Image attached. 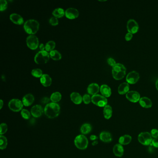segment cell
<instances>
[{"instance_id":"cell-6","label":"cell","mask_w":158,"mask_h":158,"mask_svg":"<svg viewBox=\"0 0 158 158\" xmlns=\"http://www.w3.org/2000/svg\"><path fill=\"white\" fill-rule=\"evenodd\" d=\"M92 102L96 105L100 107H104L108 103L107 99L103 96L99 94L92 96Z\"/></svg>"},{"instance_id":"cell-23","label":"cell","mask_w":158,"mask_h":158,"mask_svg":"<svg viewBox=\"0 0 158 158\" xmlns=\"http://www.w3.org/2000/svg\"><path fill=\"white\" fill-rule=\"evenodd\" d=\"M100 92L102 95L105 97H109L111 96V90L110 87L106 84H103L100 87Z\"/></svg>"},{"instance_id":"cell-17","label":"cell","mask_w":158,"mask_h":158,"mask_svg":"<svg viewBox=\"0 0 158 158\" xmlns=\"http://www.w3.org/2000/svg\"><path fill=\"white\" fill-rule=\"evenodd\" d=\"M40 81L41 84L44 87L50 86L52 84V78L48 74H44L42 75Z\"/></svg>"},{"instance_id":"cell-26","label":"cell","mask_w":158,"mask_h":158,"mask_svg":"<svg viewBox=\"0 0 158 158\" xmlns=\"http://www.w3.org/2000/svg\"><path fill=\"white\" fill-rule=\"evenodd\" d=\"M112 109L110 105H107L104 107L103 109V115L105 118L106 119H110L112 116Z\"/></svg>"},{"instance_id":"cell-27","label":"cell","mask_w":158,"mask_h":158,"mask_svg":"<svg viewBox=\"0 0 158 158\" xmlns=\"http://www.w3.org/2000/svg\"><path fill=\"white\" fill-rule=\"evenodd\" d=\"M92 130V127L89 123H84L81 126L80 131L83 135L90 133Z\"/></svg>"},{"instance_id":"cell-41","label":"cell","mask_w":158,"mask_h":158,"mask_svg":"<svg viewBox=\"0 0 158 158\" xmlns=\"http://www.w3.org/2000/svg\"><path fill=\"white\" fill-rule=\"evenodd\" d=\"M152 144L155 148H158V137L155 138L153 140Z\"/></svg>"},{"instance_id":"cell-19","label":"cell","mask_w":158,"mask_h":158,"mask_svg":"<svg viewBox=\"0 0 158 158\" xmlns=\"http://www.w3.org/2000/svg\"><path fill=\"white\" fill-rule=\"evenodd\" d=\"M100 139L102 142L109 143L112 141V136L110 133L103 131L100 135Z\"/></svg>"},{"instance_id":"cell-16","label":"cell","mask_w":158,"mask_h":158,"mask_svg":"<svg viewBox=\"0 0 158 158\" xmlns=\"http://www.w3.org/2000/svg\"><path fill=\"white\" fill-rule=\"evenodd\" d=\"M10 19L11 21L17 25H21L23 23V18L20 14L13 13L10 15Z\"/></svg>"},{"instance_id":"cell-47","label":"cell","mask_w":158,"mask_h":158,"mask_svg":"<svg viewBox=\"0 0 158 158\" xmlns=\"http://www.w3.org/2000/svg\"><path fill=\"white\" fill-rule=\"evenodd\" d=\"M97 144H98V142L96 141H95L92 143V145L93 146H96V145Z\"/></svg>"},{"instance_id":"cell-33","label":"cell","mask_w":158,"mask_h":158,"mask_svg":"<svg viewBox=\"0 0 158 158\" xmlns=\"http://www.w3.org/2000/svg\"><path fill=\"white\" fill-rule=\"evenodd\" d=\"M32 75L36 77H41L43 74L42 70L39 68H35L32 70Z\"/></svg>"},{"instance_id":"cell-42","label":"cell","mask_w":158,"mask_h":158,"mask_svg":"<svg viewBox=\"0 0 158 158\" xmlns=\"http://www.w3.org/2000/svg\"><path fill=\"white\" fill-rule=\"evenodd\" d=\"M133 37V34L131 33H128L125 36V39L127 41H129Z\"/></svg>"},{"instance_id":"cell-39","label":"cell","mask_w":158,"mask_h":158,"mask_svg":"<svg viewBox=\"0 0 158 158\" xmlns=\"http://www.w3.org/2000/svg\"><path fill=\"white\" fill-rule=\"evenodd\" d=\"M151 135L154 138L158 137V130L157 129H153L151 130Z\"/></svg>"},{"instance_id":"cell-34","label":"cell","mask_w":158,"mask_h":158,"mask_svg":"<svg viewBox=\"0 0 158 158\" xmlns=\"http://www.w3.org/2000/svg\"><path fill=\"white\" fill-rule=\"evenodd\" d=\"M21 115L22 117L25 119H29L31 117V114L29 111L26 109H23L21 110Z\"/></svg>"},{"instance_id":"cell-28","label":"cell","mask_w":158,"mask_h":158,"mask_svg":"<svg viewBox=\"0 0 158 158\" xmlns=\"http://www.w3.org/2000/svg\"><path fill=\"white\" fill-rule=\"evenodd\" d=\"M49 54L50 57L54 60H61V57H62L61 53L58 51L56 50H53L51 51L50 52Z\"/></svg>"},{"instance_id":"cell-14","label":"cell","mask_w":158,"mask_h":158,"mask_svg":"<svg viewBox=\"0 0 158 158\" xmlns=\"http://www.w3.org/2000/svg\"><path fill=\"white\" fill-rule=\"evenodd\" d=\"M44 109L40 105L34 106L31 110V113L34 117L36 118L40 117L43 113Z\"/></svg>"},{"instance_id":"cell-13","label":"cell","mask_w":158,"mask_h":158,"mask_svg":"<svg viewBox=\"0 0 158 158\" xmlns=\"http://www.w3.org/2000/svg\"><path fill=\"white\" fill-rule=\"evenodd\" d=\"M126 97L130 102L137 103L140 101V95L138 92L135 91H130L127 93Z\"/></svg>"},{"instance_id":"cell-3","label":"cell","mask_w":158,"mask_h":158,"mask_svg":"<svg viewBox=\"0 0 158 158\" xmlns=\"http://www.w3.org/2000/svg\"><path fill=\"white\" fill-rule=\"evenodd\" d=\"M126 69L123 64L117 63L113 67V77L115 79L120 80L123 79L126 74Z\"/></svg>"},{"instance_id":"cell-43","label":"cell","mask_w":158,"mask_h":158,"mask_svg":"<svg viewBox=\"0 0 158 158\" xmlns=\"http://www.w3.org/2000/svg\"><path fill=\"white\" fill-rule=\"evenodd\" d=\"M50 100H51L48 97H44L41 100V102H42V103H44V104L47 103V104L49 103H48L49 102Z\"/></svg>"},{"instance_id":"cell-44","label":"cell","mask_w":158,"mask_h":158,"mask_svg":"<svg viewBox=\"0 0 158 158\" xmlns=\"http://www.w3.org/2000/svg\"><path fill=\"white\" fill-rule=\"evenodd\" d=\"M90 139L92 140V141H95L96 140V139H97V137L96 135H92L90 137Z\"/></svg>"},{"instance_id":"cell-5","label":"cell","mask_w":158,"mask_h":158,"mask_svg":"<svg viewBox=\"0 0 158 158\" xmlns=\"http://www.w3.org/2000/svg\"><path fill=\"white\" fill-rule=\"evenodd\" d=\"M74 144L77 148L84 150L88 145V140L84 135H80L77 136L74 140Z\"/></svg>"},{"instance_id":"cell-48","label":"cell","mask_w":158,"mask_h":158,"mask_svg":"<svg viewBox=\"0 0 158 158\" xmlns=\"http://www.w3.org/2000/svg\"><path fill=\"white\" fill-rule=\"evenodd\" d=\"M156 87L157 90H158V79L156 81Z\"/></svg>"},{"instance_id":"cell-37","label":"cell","mask_w":158,"mask_h":158,"mask_svg":"<svg viewBox=\"0 0 158 158\" xmlns=\"http://www.w3.org/2000/svg\"><path fill=\"white\" fill-rule=\"evenodd\" d=\"M83 101L84 102L85 104H88L90 103V102L92 101V98L90 97V95L88 94H85L83 95Z\"/></svg>"},{"instance_id":"cell-20","label":"cell","mask_w":158,"mask_h":158,"mask_svg":"<svg viewBox=\"0 0 158 158\" xmlns=\"http://www.w3.org/2000/svg\"><path fill=\"white\" fill-rule=\"evenodd\" d=\"M113 153L114 155L117 157H121L124 153V148L122 145L120 144H117L114 146L113 148Z\"/></svg>"},{"instance_id":"cell-32","label":"cell","mask_w":158,"mask_h":158,"mask_svg":"<svg viewBox=\"0 0 158 158\" xmlns=\"http://www.w3.org/2000/svg\"><path fill=\"white\" fill-rule=\"evenodd\" d=\"M8 145V140L6 137L1 135L0 136V148L1 150L5 149Z\"/></svg>"},{"instance_id":"cell-1","label":"cell","mask_w":158,"mask_h":158,"mask_svg":"<svg viewBox=\"0 0 158 158\" xmlns=\"http://www.w3.org/2000/svg\"><path fill=\"white\" fill-rule=\"evenodd\" d=\"M60 108L57 103H50L47 104L44 109V114L48 118H54L57 117L60 114Z\"/></svg>"},{"instance_id":"cell-38","label":"cell","mask_w":158,"mask_h":158,"mask_svg":"<svg viewBox=\"0 0 158 158\" xmlns=\"http://www.w3.org/2000/svg\"><path fill=\"white\" fill-rule=\"evenodd\" d=\"M49 23L52 26H56L59 24V21L57 18L52 17L50 19Z\"/></svg>"},{"instance_id":"cell-10","label":"cell","mask_w":158,"mask_h":158,"mask_svg":"<svg viewBox=\"0 0 158 158\" xmlns=\"http://www.w3.org/2000/svg\"><path fill=\"white\" fill-rule=\"evenodd\" d=\"M127 27L129 33L134 34L138 32L139 29L138 24L135 20L130 19L128 21L127 25Z\"/></svg>"},{"instance_id":"cell-46","label":"cell","mask_w":158,"mask_h":158,"mask_svg":"<svg viewBox=\"0 0 158 158\" xmlns=\"http://www.w3.org/2000/svg\"><path fill=\"white\" fill-rule=\"evenodd\" d=\"M3 105V102L2 100H1V101H0V109H2Z\"/></svg>"},{"instance_id":"cell-7","label":"cell","mask_w":158,"mask_h":158,"mask_svg":"<svg viewBox=\"0 0 158 158\" xmlns=\"http://www.w3.org/2000/svg\"><path fill=\"white\" fill-rule=\"evenodd\" d=\"M140 143L143 145L148 146L152 143V136L149 132H142L140 133L138 137Z\"/></svg>"},{"instance_id":"cell-29","label":"cell","mask_w":158,"mask_h":158,"mask_svg":"<svg viewBox=\"0 0 158 158\" xmlns=\"http://www.w3.org/2000/svg\"><path fill=\"white\" fill-rule=\"evenodd\" d=\"M61 98H62V95L61 93L59 92H55L53 93L51 96L50 99L53 103H56L61 100Z\"/></svg>"},{"instance_id":"cell-36","label":"cell","mask_w":158,"mask_h":158,"mask_svg":"<svg viewBox=\"0 0 158 158\" xmlns=\"http://www.w3.org/2000/svg\"><path fill=\"white\" fill-rule=\"evenodd\" d=\"M1 6H0V10L1 11L5 10L7 8L8 3L6 0H1Z\"/></svg>"},{"instance_id":"cell-8","label":"cell","mask_w":158,"mask_h":158,"mask_svg":"<svg viewBox=\"0 0 158 158\" xmlns=\"http://www.w3.org/2000/svg\"><path fill=\"white\" fill-rule=\"evenodd\" d=\"M23 104L22 101L18 99L11 100L8 103V107L11 110L14 112H19L22 110Z\"/></svg>"},{"instance_id":"cell-45","label":"cell","mask_w":158,"mask_h":158,"mask_svg":"<svg viewBox=\"0 0 158 158\" xmlns=\"http://www.w3.org/2000/svg\"><path fill=\"white\" fill-rule=\"evenodd\" d=\"M40 48L41 51H44V49H45V46H44V44H40Z\"/></svg>"},{"instance_id":"cell-25","label":"cell","mask_w":158,"mask_h":158,"mask_svg":"<svg viewBox=\"0 0 158 158\" xmlns=\"http://www.w3.org/2000/svg\"><path fill=\"white\" fill-rule=\"evenodd\" d=\"M132 141V137L128 135H124L121 136L119 140V144L122 145H126L129 144Z\"/></svg>"},{"instance_id":"cell-21","label":"cell","mask_w":158,"mask_h":158,"mask_svg":"<svg viewBox=\"0 0 158 158\" xmlns=\"http://www.w3.org/2000/svg\"><path fill=\"white\" fill-rule=\"evenodd\" d=\"M70 97L73 103H74L76 104H80L83 101V97L79 93L76 92L72 93V94H70Z\"/></svg>"},{"instance_id":"cell-15","label":"cell","mask_w":158,"mask_h":158,"mask_svg":"<svg viewBox=\"0 0 158 158\" xmlns=\"http://www.w3.org/2000/svg\"><path fill=\"white\" fill-rule=\"evenodd\" d=\"M34 97L32 94H26L22 98V103L26 107L29 106L34 102Z\"/></svg>"},{"instance_id":"cell-30","label":"cell","mask_w":158,"mask_h":158,"mask_svg":"<svg viewBox=\"0 0 158 158\" xmlns=\"http://www.w3.org/2000/svg\"><path fill=\"white\" fill-rule=\"evenodd\" d=\"M53 14L55 17L61 18L64 16L65 12L63 8H56L53 11Z\"/></svg>"},{"instance_id":"cell-4","label":"cell","mask_w":158,"mask_h":158,"mask_svg":"<svg viewBox=\"0 0 158 158\" xmlns=\"http://www.w3.org/2000/svg\"><path fill=\"white\" fill-rule=\"evenodd\" d=\"M50 54L46 50L40 51L35 55L34 61L37 64H44L47 63L50 59Z\"/></svg>"},{"instance_id":"cell-9","label":"cell","mask_w":158,"mask_h":158,"mask_svg":"<svg viewBox=\"0 0 158 158\" xmlns=\"http://www.w3.org/2000/svg\"><path fill=\"white\" fill-rule=\"evenodd\" d=\"M26 42L28 47L31 49H36L39 46V39L34 35L28 36L27 38Z\"/></svg>"},{"instance_id":"cell-12","label":"cell","mask_w":158,"mask_h":158,"mask_svg":"<svg viewBox=\"0 0 158 158\" xmlns=\"http://www.w3.org/2000/svg\"><path fill=\"white\" fill-rule=\"evenodd\" d=\"M65 15L68 19H74L79 16V11L76 8H69L65 11Z\"/></svg>"},{"instance_id":"cell-24","label":"cell","mask_w":158,"mask_h":158,"mask_svg":"<svg viewBox=\"0 0 158 158\" xmlns=\"http://www.w3.org/2000/svg\"><path fill=\"white\" fill-rule=\"evenodd\" d=\"M129 85L127 83H123L120 85L118 89L119 93L121 95H123L129 92Z\"/></svg>"},{"instance_id":"cell-22","label":"cell","mask_w":158,"mask_h":158,"mask_svg":"<svg viewBox=\"0 0 158 158\" xmlns=\"http://www.w3.org/2000/svg\"><path fill=\"white\" fill-rule=\"evenodd\" d=\"M139 103L144 108H150L152 106V102L148 97H142L140 99Z\"/></svg>"},{"instance_id":"cell-11","label":"cell","mask_w":158,"mask_h":158,"mask_svg":"<svg viewBox=\"0 0 158 158\" xmlns=\"http://www.w3.org/2000/svg\"><path fill=\"white\" fill-rule=\"evenodd\" d=\"M140 78L139 74L135 71H132L129 73L126 77V81L128 83L135 84L138 81Z\"/></svg>"},{"instance_id":"cell-31","label":"cell","mask_w":158,"mask_h":158,"mask_svg":"<svg viewBox=\"0 0 158 158\" xmlns=\"http://www.w3.org/2000/svg\"><path fill=\"white\" fill-rule=\"evenodd\" d=\"M56 46V43L54 41H48L45 45V50L47 52H51L53 50Z\"/></svg>"},{"instance_id":"cell-18","label":"cell","mask_w":158,"mask_h":158,"mask_svg":"<svg viewBox=\"0 0 158 158\" xmlns=\"http://www.w3.org/2000/svg\"><path fill=\"white\" fill-rule=\"evenodd\" d=\"M100 87L98 84L96 83H92L88 86L87 91L90 95H96L99 91Z\"/></svg>"},{"instance_id":"cell-40","label":"cell","mask_w":158,"mask_h":158,"mask_svg":"<svg viewBox=\"0 0 158 158\" xmlns=\"http://www.w3.org/2000/svg\"><path fill=\"white\" fill-rule=\"evenodd\" d=\"M107 62L109 64L110 66H114L116 64V62L115 61V60L114 59H112V58H109L107 60Z\"/></svg>"},{"instance_id":"cell-2","label":"cell","mask_w":158,"mask_h":158,"mask_svg":"<svg viewBox=\"0 0 158 158\" xmlns=\"http://www.w3.org/2000/svg\"><path fill=\"white\" fill-rule=\"evenodd\" d=\"M40 24L37 21L34 19L28 20L25 22L24 28L27 34L34 35L37 32L39 29Z\"/></svg>"},{"instance_id":"cell-35","label":"cell","mask_w":158,"mask_h":158,"mask_svg":"<svg viewBox=\"0 0 158 158\" xmlns=\"http://www.w3.org/2000/svg\"><path fill=\"white\" fill-rule=\"evenodd\" d=\"M0 129H1L0 134L1 135H4L8 131V127L7 125L5 123H1L0 125Z\"/></svg>"}]
</instances>
